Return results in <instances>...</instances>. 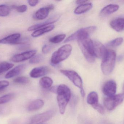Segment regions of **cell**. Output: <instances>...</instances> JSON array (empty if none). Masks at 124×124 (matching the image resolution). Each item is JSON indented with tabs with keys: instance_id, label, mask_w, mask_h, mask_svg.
<instances>
[{
	"instance_id": "cell-1",
	"label": "cell",
	"mask_w": 124,
	"mask_h": 124,
	"mask_svg": "<svg viewBox=\"0 0 124 124\" xmlns=\"http://www.w3.org/2000/svg\"><path fill=\"white\" fill-rule=\"evenodd\" d=\"M56 94H57V99L60 112L62 115L70 99V90L66 85L61 84L57 87Z\"/></svg>"
},
{
	"instance_id": "cell-2",
	"label": "cell",
	"mask_w": 124,
	"mask_h": 124,
	"mask_svg": "<svg viewBox=\"0 0 124 124\" xmlns=\"http://www.w3.org/2000/svg\"><path fill=\"white\" fill-rule=\"evenodd\" d=\"M78 44L85 59L89 62L93 63L95 61L94 55L93 41L89 37L81 38L77 40Z\"/></svg>"
},
{
	"instance_id": "cell-3",
	"label": "cell",
	"mask_w": 124,
	"mask_h": 124,
	"mask_svg": "<svg viewBox=\"0 0 124 124\" xmlns=\"http://www.w3.org/2000/svg\"><path fill=\"white\" fill-rule=\"evenodd\" d=\"M116 54L113 50H107L102 58L101 68L104 75H108L113 70L116 63Z\"/></svg>"
},
{
	"instance_id": "cell-4",
	"label": "cell",
	"mask_w": 124,
	"mask_h": 124,
	"mask_svg": "<svg viewBox=\"0 0 124 124\" xmlns=\"http://www.w3.org/2000/svg\"><path fill=\"white\" fill-rule=\"evenodd\" d=\"M73 48L70 44H65L54 52L51 58V63L58 65L68 58L71 54Z\"/></svg>"
},
{
	"instance_id": "cell-5",
	"label": "cell",
	"mask_w": 124,
	"mask_h": 124,
	"mask_svg": "<svg viewBox=\"0 0 124 124\" xmlns=\"http://www.w3.org/2000/svg\"><path fill=\"white\" fill-rule=\"evenodd\" d=\"M62 74L68 78L76 86L80 89L82 97L85 96L83 88V82L80 76L76 71L70 70H62L60 71Z\"/></svg>"
},
{
	"instance_id": "cell-6",
	"label": "cell",
	"mask_w": 124,
	"mask_h": 124,
	"mask_svg": "<svg viewBox=\"0 0 124 124\" xmlns=\"http://www.w3.org/2000/svg\"><path fill=\"white\" fill-rule=\"evenodd\" d=\"M97 29V27L95 26L81 28L69 36L65 40L64 42L67 43L74 40H78L84 37H89L90 35L94 32Z\"/></svg>"
},
{
	"instance_id": "cell-7",
	"label": "cell",
	"mask_w": 124,
	"mask_h": 124,
	"mask_svg": "<svg viewBox=\"0 0 124 124\" xmlns=\"http://www.w3.org/2000/svg\"><path fill=\"white\" fill-rule=\"evenodd\" d=\"M124 99V94H119L106 98L103 100V103L108 110H112L121 104Z\"/></svg>"
},
{
	"instance_id": "cell-8",
	"label": "cell",
	"mask_w": 124,
	"mask_h": 124,
	"mask_svg": "<svg viewBox=\"0 0 124 124\" xmlns=\"http://www.w3.org/2000/svg\"><path fill=\"white\" fill-rule=\"evenodd\" d=\"M54 113L53 110H49L46 112L38 114L33 117L31 120L32 124H40L51 119Z\"/></svg>"
},
{
	"instance_id": "cell-9",
	"label": "cell",
	"mask_w": 124,
	"mask_h": 124,
	"mask_svg": "<svg viewBox=\"0 0 124 124\" xmlns=\"http://www.w3.org/2000/svg\"><path fill=\"white\" fill-rule=\"evenodd\" d=\"M117 85L116 83L113 80H109L106 82L103 85L102 91L104 95L107 97L115 95L116 92Z\"/></svg>"
},
{
	"instance_id": "cell-10",
	"label": "cell",
	"mask_w": 124,
	"mask_h": 124,
	"mask_svg": "<svg viewBox=\"0 0 124 124\" xmlns=\"http://www.w3.org/2000/svg\"><path fill=\"white\" fill-rule=\"evenodd\" d=\"M36 50H32L14 55L11 60L15 63L20 62L31 59L36 54Z\"/></svg>"
},
{
	"instance_id": "cell-11",
	"label": "cell",
	"mask_w": 124,
	"mask_h": 124,
	"mask_svg": "<svg viewBox=\"0 0 124 124\" xmlns=\"http://www.w3.org/2000/svg\"><path fill=\"white\" fill-rule=\"evenodd\" d=\"M54 6L53 4H50L46 7L40 8L35 13L34 18L39 20L44 19L48 17L50 11L54 9Z\"/></svg>"
},
{
	"instance_id": "cell-12",
	"label": "cell",
	"mask_w": 124,
	"mask_h": 124,
	"mask_svg": "<svg viewBox=\"0 0 124 124\" xmlns=\"http://www.w3.org/2000/svg\"><path fill=\"white\" fill-rule=\"evenodd\" d=\"M60 18V16L58 15H54L53 17H50L49 19L45 22H43L39 24H36L31 26L28 28V31H33L42 28L47 26L49 25H51L52 23H54L57 21Z\"/></svg>"
},
{
	"instance_id": "cell-13",
	"label": "cell",
	"mask_w": 124,
	"mask_h": 124,
	"mask_svg": "<svg viewBox=\"0 0 124 124\" xmlns=\"http://www.w3.org/2000/svg\"><path fill=\"white\" fill-rule=\"evenodd\" d=\"M50 71L49 68L46 66L37 67L33 69L30 73L31 78H37L46 75Z\"/></svg>"
},
{
	"instance_id": "cell-14",
	"label": "cell",
	"mask_w": 124,
	"mask_h": 124,
	"mask_svg": "<svg viewBox=\"0 0 124 124\" xmlns=\"http://www.w3.org/2000/svg\"><path fill=\"white\" fill-rule=\"evenodd\" d=\"M94 55L95 57L102 58L107 51L105 47L100 41H93Z\"/></svg>"
},
{
	"instance_id": "cell-15",
	"label": "cell",
	"mask_w": 124,
	"mask_h": 124,
	"mask_svg": "<svg viewBox=\"0 0 124 124\" xmlns=\"http://www.w3.org/2000/svg\"><path fill=\"white\" fill-rule=\"evenodd\" d=\"M21 35L19 33H15L9 35L0 39V43L3 44H16L20 39Z\"/></svg>"
},
{
	"instance_id": "cell-16",
	"label": "cell",
	"mask_w": 124,
	"mask_h": 124,
	"mask_svg": "<svg viewBox=\"0 0 124 124\" xmlns=\"http://www.w3.org/2000/svg\"><path fill=\"white\" fill-rule=\"evenodd\" d=\"M112 28L117 32H121L124 30V18H119L112 20L110 23Z\"/></svg>"
},
{
	"instance_id": "cell-17",
	"label": "cell",
	"mask_w": 124,
	"mask_h": 124,
	"mask_svg": "<svg viewBox=\"0 0 124 124\" xmlns=\"http://www.w3.org/2000/svg\"><path fill=\"white\" fill-rule=\"evenodd\" d=\"M24 65H19L15 67L13 69L8 71L5 75V78L10 79L19 75L24 68Z\"/></svg>"
},
{
	"instance_id": "cell-18",
	"label": "cell",
	"mask_w": 124,
	"mask_h": 124,
	"mask_svg": "<svg viewBox=\"0 0 124 124\" xmlns=\"http://www.w3.org/2000/svg\"><path fill=\"white\" fill-rule=\"evenodd\" d=\"M44 105V102L41 99H36L32 101L27 106L29 111H35L40 109Z\"/></svg>"
},
{
	"instance_id": "cell-19",
	"label": "cell",
	"mask_w": 124,
	"mask_h": 124,
	"mask_svg": "<svg viewBox=\"0 0 124 124\" xmlns=\"http://www.w3.org/2000/svg\"><path fill=\"white\" fill-rule=\"evenodd\" d=\"M54 28V25H51L46 27L42 28L38 30H36L32 33L31 36L33 37H38L46 33H48L53 30Z\"/></svg>"
},
{
	"instance_id": "cell-20",
	"label": "cell",
	"mask_w": 124,
	"mask_h": 124,
	"mask_svg": "<svg viewBox=\"0 0 124 124\" xmlns=\"http://www.w3.org/2000/svg\"><path fill=\"white\" fill-rule=\"evenodd\" d=\"M119 8V6L116 4H109L104 7L101 11L102 15H106L111 14L116 12Z\"/></svg>"
},
{
	"instance_id": "cell-21",
	"label": "cell",
	"mask_w": 124,
	"mask_h": 124,
	"mask_svg": "<svg viewBox=\"0 0 124 124\" xmlns=\"http://www.w3.org/2000/svg\"><path fill=\"white\" fill-rule=\"evenodd\" d=\"M92 7L93 4L92 3H87L81 4L75 9L74 13L76 14H81L88 11Z\"/></svg>"
},
{
	"instance_id": "cell-22",
	"label": "cell",
	"mask_w": 124,
	"mask_h": 124,
	"mask_svg": "<svg viewBox=\"0 0 124 124\" xmlns=\"http://www.w3.org/2000/svg\"><path fill=\"white\" fill-rule=\"evenodd\" d=\"M87 102L92 106L98 103V96L97 92L94 91L90 92L87 98Z\"/></svg>"
},
{
	"instance_id": "cell-23",
	"label": "cell",
	"mask_w": 124,
	"mask_h": 124,
	"mask_svg": "<svg viewBox=\"0 0 124 124\" xmlns=\"http://www.w3.org/2000/svg\"><path fill=\"white\" fill-rule=\"evenodd\" d=\"M53 83L52 79L51 78L47 76L41 78L39 81V83L41 86L45 89H48L51 88Z\"/></svg>"
},
{
	"instance_id": "cell-24",
	"label": "cell",
	"mask_w": 124,
	"mask_h": 124,
	"mask_svg": "<svg viewBox=\"0 0 124 124\" xmlns=\"http://www.w3.org/2000/svg\"><path fill=\"white\" fill-rule=\"evenodd\" d=\"M11 8L5 5H0V17H6L10 13Z\"/></svg>"
},
{
	"instance_id": "cell-25",
	"label": "cell",
	"mask_w": 124,
	"mask_h": 124,
	"mask_svg": "<svg viewBox=\"0 0 124 124\" xmlns=\"http://www.w3.org/2000/svg\"><path fill=\"white\" fill-rule=\"evenodd\" d=\"M14 66L13 64L7 62L0 63V75L11 68Z\"/></svg>"
},
{
	"instance_id": "cell-26",
	"label": "cell",
	"mask_w": 124,
	"mask_h": 124,
	"mask_svg": "<svg viewBox=\"0 0 124 124\" xmlns=\"http://www.w3.org/2000/svg\"><path fill=\"white\" fill-rule=\"evenodd\" d=\"M65 34H61L57 35L49 39V41L53 43H58L62 41L66 38Z\"/></svg>"
},
{
	"instance_id": "cell-27",
	"label": "cell",
	"mask_w": 124,
	"mask_h": 124,
	"mask_svg": "<svg viewBox=\"0 0 124 124\" xmlns=\"http://www.w3.org/2000/svg\"><path fill=\"white\" fill-rule=\"evenodd\" d=\"M15 94L12 93L5 95L0 97V105L5 104L14 98Z\"/></svg>"
},
{
	"instance_id": "cell-28",
	"label": "cell",
	"mask_w": 124,
	"mask_h": 124,
	"mask_svg": "<svg viewBox=\"0 0 124 124\" xmlns=\"http://www.w3.org/2000/svg\"><path fill=\"white\" fill-rule=\"evenodd\" d=\"M124 41V39L122 37L117 38L113 41H111L107 43V46L111 47H115L120 46Z\"/></svg>"
},
{
	"instance_id": "cell-29",
	"label": "cell",
	"mask_w": 124,
	"mask_h": 124,
	"mask_svg": "<svg viewBox=\"0 0 124 124\" xmlns=\"http://www.w3.org/2000/svg\"><path fill=\"white\" fill-rule=\"evenodd\" d=\"M44 59V58L42 55H34L30 59L29 63L32 64H37L42 62Z\"/></svg>"
},
{
	"instance_id": "cell-30",
	"label": "cell",
	"mask_w": 124,
	"mask_h": 124,
	"mask_svg": "<svg viewBox=\"0 0 124 124\" xmlns=\"http://www.w3.org/2000/svg\"><path fill=\"white\" fill-rule=\"evenodd\" d=\"M14 82L20 84H26L29 83L30 80L28 78L25 76H20L15 79Z\"/></svg>"
},
{
	"instance_id": "cell-31",
	"label": "cell",
	"mask_w": 124,
	"mask_h": 124,
	"mask_svg": "<svg viewBox=\"0 0 124 124\" xmlns=\"http://www.w3.org/2000/svg\"><path fill=\"white\" fill-rule=\"evenodd\" d=\"M13 8L16 9L18 12L20 13H23L27 11V7L25 5H22L21 6H13L12 7Z\"/></svg>"
},
{
	"instance_id": "cell-32",
	"label": "cell",
	"mask_w": 124,
	"mask_h": 124,
	"mask_svg": "<svg viewBox=\"0 0 124 124\" xmlns=\"http://www.w3.org/2000/svg\"><path fill=\"white\" fill-rule=\"evenodd\" d=\"M92 107L101 114L103 115L105 113V110L104 108L100 103H97Z\"/></svg>"
},
{
	"instance_id": "cell-33",
	"label": "cell",
	"mask_w": 124,
	"mask_h": 124,
	"mask_svg": "<svg viewBox=\"0 0 124 124\" xmlns=\"http://www.w3.org/2000/svg\"><path fill=\"white\" fill-rule=\"evenodd\" d=\"M52 49V47L48 44H45L42 47V51L44 54H48Z\"/></svg>"
},
{
	"instance_id": "cell-34",
	"label": "cell",
	"mask_w": 124,
	"mask_h": 124,
	"mask_svg": "<svg viewBox=\"0 0 124 124\" xmlns=\"http://www.w3.org/2000/svg\"><path fill=\"white\" fill-rule=\"evenodd\" d=\"M9 85L8 82L6 81H0V90L3 89Z\"/></svg>"
},
{
	"instance_id": "cell-35",
	"label": "cell",
	"mask_w": 124,
	"mask_h": 124,
	"mask_svg": "<svg viewBox=\"0 0 124 124\" xmlns=\"http://www.w3.org/2000/svg\"><path fill=\"white\" fill-rule=\"evenodd\" d=\"M39 2V0H28V1L29 5L31 7H35L38 4Z\"/></svg>"
},
{
	"instance_id": "cell-36",
	"label": "cell",
	"mask_w": 124,
	"mask_h": 124,
	"mask_svg": "<svg viewBox=\"0 0 124 124\" xmlns=\"http://www.w3.org/2000/svg\"><path fill=\"white\" fill-rule=\"evenodd\" d=\"M88 1L87 0H77L76 1V3L77 4H84L85 3Z\"/></svg>"
},
{
	"instance_id": "cell-37",
	"label": "cell",
	"mask_w": 124,
	"mask_h": 124,
	"mask_svg": "<svg viewBox=\"0 0 124 124\" xmlns=\"http://www.w3.org/2000/svg\"><path fill=\"white\" fill-rule=\"evenodd\" d=\"M123 56H120V57H119V58L118 59L119 60H121L122 59H123Z\"/></svg>"
},
{
	"instance_id": "cell-38",
	"label": "cell",
	"mask_w": 124,
	"mask_h": 124,
	"mask_svg": "<svg viewBox=\"0 0 124 124\" xmlns=\"http://www.w3.org/2000/svg\"><path fill=\"white\" fill-rule=\"evenodd\" d=\"M2 108L1 107H0V114H1V113H2Z\"/></svg>"
},
{
	"instance_id": "cell-39",
	"label": "cell",
	"mask_w": 124,
	"mask_h": 124,
	"mask_svg": "<svg viewBox=\"0 0 124 124\" xmlns=\"http://www.w3.org/2000/svg\"><path fill=\"white\" fill-rule=\"evenodd\" d=\"M123 94H124V86H123Z\"/></svg>"
},
{
	"instance_id": "cell-40",
	"label": "cell",
	"mask_w": 124,
	"mask_h": 124,
	"mask_svg": "<svg viewBox=\"0 0 124 124\" xmlns=\"http://www.w3.org/2000/svg\"></svg>"
}]
</instances>
